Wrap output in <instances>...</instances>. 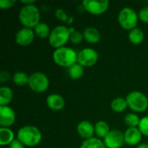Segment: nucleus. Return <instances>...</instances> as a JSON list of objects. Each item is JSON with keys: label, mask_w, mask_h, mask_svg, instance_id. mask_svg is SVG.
<instances>
[{"label": "nucleus", "mask_w": 148, "mask_h": 148, "mask_svg": "<svg viewBox=\"0 0 148 148\" xmlns=\"http://www.w3.org/2000/svg\"><path fill=\"white\" fill-rule=\"evenodd\" d=\"M42 133L35 126H23L16 134V139L21 141L24 146L33 147L37 146L42 140Z\"/></svg>", "instance_id": "obj_1"}, {"label": "nucleus", "mask_w": 148, "mask_h": 148, "mask_svg": "<svg viewBox=\"0 0 148 148\" xmlns=\"http://www.w3.org/2000/svg\"><path fill=\"white\" fill-rule=\"evenodd\" d=\"M40 11L35 4L23 5L18 13V19L25 28H35L40 23Z\"/></svg>", "instance_id": "obj_2"}, {"label": "nucleus", "mask_w": 148, "mask_h": 148, "mask_svg": "<svg viewBox=\"0 0 148 148\" xmlns=\"http://www.w3.org/2000/svg\"><path fill=\"white\" fill-rule=\"evenodd\" d=\"M76 51L69 47H62L56 49L52 54L53 61L56 64L63 68H69L77 62Z\"/></svg>", "instance_id": "obj_3"}, {"label": "nucleus", "mask_w": 148, "mask_h": 148, "mask_svg": "<svg viewBox=\"0 0 148 148\" xmlns=\"http://www.w3.org/2000/svg\"><path fill=\"white\" fill-rule=\"evenodd\" d=\"M70 37L69 28L64 25L56 26L50 32L49 36V43L55 49L64 47Z\"/></svg>", "instance_id": "obj_4"}, {"label": "nucleus", "mask_w": 148, "mask_h": 148, "mask_svg": "<svg viewBox=\"0 0 148 148\" xmlns=\"http://www.w3.org/2000/svg\"><path fill=\"white\" fill-rule=\"evenodd\" d=\"M127 106L136 113H142L148 108L147 96L140 91H132L126 97Z\"/></svg>", "instance_id": "obj_5"}, {"label": "nucleus", "mask_w": 148, "mask_h": 148, "mask_svg": "<svg viewBox=\"0 0 148 148\" xmlns=\"http://www.w3.org/2000/svg\"><path fill=\"white\" fill-rule=\"evenodd\" d=\"M139 15L131 7H125L121 10L118 15V22L122 29L132 30L138 24Z\"/></svg>", "instance_id": "obj_6"}, {"label": "nucleus", "mask_w": 148, "mask_h": 148, "mask_svg": "<svg viewBox=\"0 0 148 148\" xmlns=\"http://www.w3.org/2000/svg\"><path fill=\"white\" fill-rule=\"evenodd\" d=\"M28 85L33 92L44 93L49 88V81L44 73L35 72L29 75Z\"/></svg>", "instance_id": "obj_7"}, {"label": "nucleus", "mask_w": 148, "mask_h": 148, "mask_svg": "<svg viewBox=\"0 0 148 148\" xmlns=\"http://www.w3.org/2000/svg\"><path fill=\"white\" fill-rule=\"evenodd\" d=\"M99 58L98 52L91 48L82 49L78 52L77 55V62L84 67H92L94 66Z\"/></svg>", "instance_id": "obj_8"}, {"label": "nucleus", "mask_w": 148, "mask_h": 148, "mask_svg": "<svg viewBox=\"0 0 148 148\" xmlns=\"http://www.w3.org/2000/svg\"><path fill=\"white\" fill-rule=\"evenodd\" d=\"M82 6L88 13L92 15H101L105 13L109 7L108 0H83Z\"/></svg>", "instance_id": "obj_9"}, {"label": "nucleus", "mask_w": 148, "mask_h": 148, "mask_svg": "<svg viewBox=\"0 0 148 148\" xmlns=\"http://www.w3.org/2000/svg\"><path fill=\"white\" fill-rule=\"evenodd\" d=\"M103 141L107 148H121L125 142L124 133L118 129H112Z\"/></svg>", "instance_id": "obj_10"}, {"label": "nucleus", "mask_w": 148, "mask_h": 148, "mask_svg": "<svg viewBox=\"0 0 148 148\" xmlns=\"http://www.w3.org/2000/svg\"><path fill=\"white\" fill-rule=\"evenodd\" d=\"M35 38V31L29 28H22L20 29L15 36L16 42L20 46H28L31 44Z\"/></svg>", "instance_id": "obj_11"}, {"label": "nucleus", "mask_w": 148, "mask_h": 148, "mask_svg": "<svg viewBox=\"0 0 148 148\" xmlns=\"http://www.w3.org/2000/svg\"><path fill=\"white\" fill-rule=\"evenodd\" d=\"M16 121L15 111L9 106H0V125L1 127H11Z\"/></svg>", "instance_id": "obj_12"}, {"label": "nucleus", "mask_w": 148, "mask_h": 148, "mask_svg": "<svg viewBox=\"0 0 148 148\" xmlns=\"http://www.w3.org/2000/svg\"><path fill=\"white\" fill-rule=\"evenodd\" d=\"M76 131L81 138L84 140H88L93 138L95 134V125H93L88 121H82L78 123L76 127Z\"/></svg>", "instance_id": "obj_13"}, {"label": "nucleus", "mask_w": 148, "mask_h": 148, "mask_svg": "<svg viewBox=\"0 0 148 148\" xmlns=\"http://www.w3.org/2000/svg\"><path fill=\"white\" fill-rule=\"evenodd\" d=\"M142 138V134L138 127H130L127 128L124 133L125 143L129 146L138 145Z\"/></svg>", "instance_id": "obj_14"}, {"label": "nucleus", "mask_w": 148, "mask_h": 148, "mask_svg": "<svg viewBox=\"0 0 148 148\" xmlns=\"http://www.w3.org/2000/svg\"><path fill=\"white\" fill-rule=\"evenodd\" d=\"M47 106L54 111H60L65 107L64 98L58 94H51L46 98Z\"/></svg>", "instance_id": "obj_15"}, {"label": "nucleus", "mask_w": 148, "mask_h": 148, "mask_svg": "<svg viewBox=\"0 0 148 148\" xmlns=\"http://www.w3.org/2000/svg\"><path fill=\"white\" fill-rule=\"evenodd\" d=\"M84 39L91 44H95L99 42L101 40V33L95 27H87L83 30Z\"/></svg>", "instance_id": "obj_16"}, {"label": "nucleus", "mask_w": 148, "mask_h": 148, "mask_svg": "<svg viewBox=\"0 0 148 148\" xmlns=\"http://www.w3.org/2000/svg\"><path fill=\"white\" fill-rule=\"evenodd\" d=\"M14 133L11 129L8 127H1L0 128V145L7 146L10 145L15 140Z\"/></svg>", "instance_id": "obj_17"}, {"label": "nucleus", "mask_w": 148, "mask_h": 148, "mask_svg": "<svg viewBox=\"0 0 148 148\" xmlns=\"http://www.w3.org/2000/svg\"><path fill=\"white\" fill-rule=\"evenodd\" d=\"M145 38V34L142 29L139 28H134L128 33V40L131 43L134 45L140 44Z\"/></svg>", "instance_id": "obj_18"}, {"label": "nucleus", "mask_w": 148, "mask_h": 148, "mask_svg": "<svg viewBox=\"0 0 148 148\" xmlns=\"http://www.w3.org/2000/svg\"><path fill=\"white\" fill-rule=\"evenodd\" d=\"M111 131L109 125L104 121H99L95 124V134L98 138L105 139V137Z\"/></svg>", "instance_id": "obj_19"}, {"label": "nucleus", "mask_w": 148, "mask_h": 148, "mask_svg": "<svg viewBox=\"0 0 148 148\" xmlns=\"http://www.w3.org/2000/svg\"><path fill=\"white\" fill-rule=\"evenodd\" d=\"M13 91L10 88L7 86H3L0 88V106H8V104L12 101Z\"/></svg>", "instance_id": "obj_20"}, {"label": "nucleus", "mask_w": 148, "mask_h": 148, "mask_svg": "<svg viewBox=\"0 0 148 148\" xmlns=\"http://www.w3.org/2000/svg\"><path fill=\"white\" fill-rule=\"evenodd\" d=\"M127 107V100L123 97H116L111 102V109L115 113H122Z\"/></svg>", "instance_id": "obj_21"}, {"label": "nucleus", "mask_w": 148, "mask_h": 148, "mask_svg": "<svg viewBox=\"0 0 148 148\" xmlns=\"http://www.w3.org/2000/svg\"><path fill=\"white\" fill-rule=\"evenodd\" d=\"M67 72H68V75L69 76L73 79V80H78L80 79L82 75H83V73H84V68L79 64L78 62H76L75 64L70 66L69 68L67 69Z\"/></svg>", "instance_id": "obj_22"}, {"label": "nucleus", "mask_w": 148, "mask_h": 148, "mask_svg": "<svg viewBox=\"0 0 148 148\" xmlns=\"http://www.w3.org/2000/svg\"><path fill=\"white\" fill-rule=\"evenodd\" d=\"M80 148H107L103 140L98 138H91L88 140H84Z\"/></svg>", "instance_id": "obj_23"}, {"label": "nucleus", "mask_w": 148, "mask_h": 148, "mask_svg": "<svg viewBox=\"0 0 148 148\" xmlns=\"http://www.w3.org/2000/svg\"><path fill=\"white\" fill-rule=\"evenodd\" d=\"M34 31H35V34L40 38H47V37L49 38L50 32H51L49 26L46 23H42V22H40L34 28Z\"/></svg>", "instance_id": "obj_24"}, {"label": "nucleus", "mask_w": 148, "mask_h": 148, "mask_svg": "<svg viewBox=\"0 0 148 148\" xmlns=\"http://www.w3.org/2000/svg\"><path fill=\"white\" fill-rule=\"evenodd\" d=\"M29 75H28L26 73L21 72V71L16 72L12 75L13 82L16 86H19V87H23V86L29 84Z\"/></svg>", "instance_id": "obj_25"}, {"label": "nucleus", "mask_w": 148, "mask_h": 148, "mask_svg": "<svg viewBox=\"0 0 148 148\" xmlns=\"http://www.w3.org/2000/svg\"><path fill=\"white\" fill-rule=\"evenodd\" d=\"M124 122L128 127V128L138 127L140 125V118L139 117L138 114H136L134 113H128L126 114V116L124 118Z\"/></svg>", "instance_id": "obj_26"}, {"label": "nucleus", "mask_w": 148, "mask_h": 148, "mask_svg": "<svg viewBox=\"0 0 148 148\" xmlns=\"http://www.w3.org/2000/svg\"><path fill=\"white\" fill-rule=\"evenodd\" d=\"M70 30V37H69V41L73 43V44H79L82 42V40L84 39L83 36V32H81L79 30L75 29V28H69Z\"/></svg>", "instance_id": "obj_27"}, {"label": "nucleus", "mask_w": 148, "mask_h": 148, "mask_svg": "<svg viewBox=\"0 0 148 148\" xmlns=\"http://www.w3.org/2000/svg\"><path fill=\"white\" fill-rule=\"evenodd\" d=\"M138 128L141 132L142 135L148 137V116H145L140 119V122Z\"/></svg>", "instance_id": "obj_28"}, {"label": "nucleus", "mask_w": 148, "mask_h": 148, "mask_svg": "<svg viewBox=\"0 0 148 148\" xmlns=\"http://www.w3.org/2000/svg\"><path fill=\"white\" fill-rule=\"evenodd\" d=\"M55 15L57 19H59L62 22H66L69 20V16L66 13V11L61 8H57L55 11Z\"/></svg>", "instance_id": "obj_29"}, {"label": "nucleus", "mask_w": 148, "mask_h": 148, "mask_svg": "<svg viewBox=\"0 0 148 148\" xmlns=\"http://www.w3.org/2000/svg\"><path fill=\"white\" fill-rule=\"evenodd\" d=\"M139 18L140 19V21H142L143 23H148V6L143 7L140 12H139Z\"/></svg>", "instance_id": "obj_30"}, {"label": "nucleus", "mask_w": 148, "mask_h": 148, "mask_svg": "<svg viewBox=\"0 0 148 148\" xmlns=\"http://www.w3.org/2000/svg\"><path fill=\"white\" fill-rule=\"evenodd\" d=\"M16 3V0H0V8L3 10L10 9Z\"/></svg>", "instance_id": "obj_31"}, {"label": "nucleus", "mask_w": 148, "mask_h": 148, "mask_svg": "<svg viewBox=\"0 0 148 148\" xmlns=\"http://www.w3.org/2000/svg\"><path fill=\"white\" fill-rule=\"evenodd\" d=\"M9 148H24V145L17 139H15L14 141L9 146Z\"/></svg>", "instance_id": "obj_32"}, {"label": "nucleus", "mask_w": 148, "mask_h": 148, "mask_svg": "<svg viewBox=\"0 0 148 148\" xmlns=\"http://www.w3.org/2000/svg\"><path fill=\"white\" fill-rule=\"evenodd\" d=\"M10 74L8 72L2 71L0 73V82H5L6 81L10 80Z\"/></svg>", "instance_id": "obj_33"}, {"label": "nucleus", "mask_w": 148, "mask_h": 148, "mask_svg": "<svg viewBox=\"0 0 148 148\" xmlns=\"http://www.w3.org/2000/svg\"><path fill=\"white\" fill-rule=\"evenodd\" d=\"M35 0H22L21 3L23 5H30V4H34L35 3Z\"/></svg>", "instance_id": "obj_34"}, {"label": "nucleus", "mask_w": 148, "mask_h": 148, "mask_svg": "<svg viewBox=\"0 0 148 148\" xmlns=\"http://www.w3.org/2000/svg\"><path fill=\"white\" fill-rule=\"evenodd\" d=\"M137 148H148V144H140L137 147Z\"/></svg>", "instance_id": "obj_35"}]
</instances>
